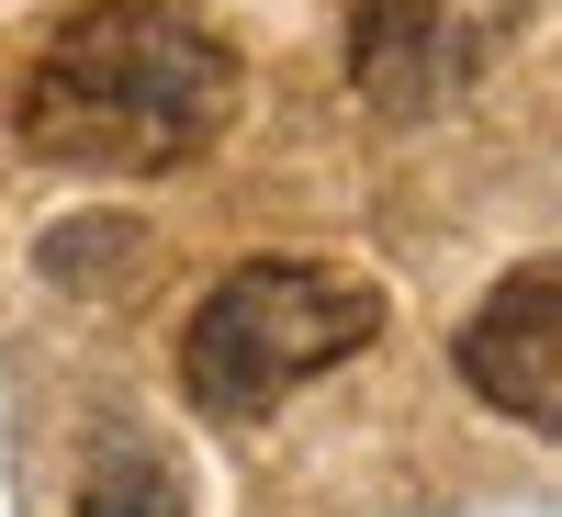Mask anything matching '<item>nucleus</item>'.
Masks as SVG:
<instances>
[{
	"label": "nucleus",
	"mask_w": 562,
	"mask_h": 517,
	"mask_svg": "<svg viewBox=\"0 0 562 517\" xmlns=\"http://www.w3.org/2000/svg\"><path fill=\"white\" fill-rule=\"evenodd\" d=\"M79 517H192V484L147 428H113L79 473Z\"/></svg>",
	"instance_id": "nucleus-5"
},
{
	"label": "nucleus",
	"mask_w": 562,
	"mask_h": 517,
	"mask_svg": "<svg viewBox=\"0 0 562 517\" xmlns=\"http://www.w3.org/2000/svg\"><path fill=\"white\" fill-rule=\"evenodd\" d=\"M237 45L180 0H79V12L34 45L12 90V135L45 169L90 180H158L192 169L225 124H237Z\"/></svg>",
	"instance_id": "nucleus-1"
},
{
	"label": "nucleus",
	"mask_w": 562,
	"mask_h": 517,
	"mask_svg": "<svg viewBox=\"0 0 562 517\" xmlns=\"http://www.w3.org/2000/svg\"><path fill=\"white\" fill-rule=\"evenodd\" d=\"M135 259H147V225H124V214H79L45 237V270L57 281H124Z\"/></svg>",
	"instance_id": "nucleus-6"
},
{
	"label": "nucleus",
	"mask_w": 562,
	"mask_h": 517,
	"mask_svg": "<svg viewBox=\"0 0 562 517\" xmlns=\"http://www.w3.org/2000/svg\"><path fill=\"white\" fill-rule=\"evenodd\" d=\"M450 360L495 416H518L529 439H562V259H518L461 315Z\"/></svg>",
	"instance_id": "nucleus-4"
},
{
	"label": "nucleus",
	"mask_w": 562,
	"mask_h": 517,
	"mask_svg": "<svg viewBox=\"0 0 562 517\" xmlns=\"http://www.w3.org/2000/svg\"><path fill=\"white\" fill-rule=\"evenodd\" d=\"M371 338H383V281L338 259H237L180 326V394L248 428L281 394H304L315 371L360 360Z\"/></svg>",
	"instance_id": "nucleus-2"
},
{
	"label": "nucleus",
	"mask_w": 562,
	"mask_h": 517,
	"mask_svg": "<svg viewBox=\"0 0 562 517\" xmlns=\"http://www.w3.org/2000/svg\"><path fill=\"white\" fill-rule=\"evenodd\" d=\"M518 45V0H349V90L383 124L473 102Z\"/></svg>",
	"instance_id": "nucleus-3"
}]
</instances>
